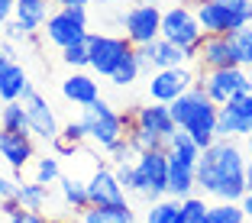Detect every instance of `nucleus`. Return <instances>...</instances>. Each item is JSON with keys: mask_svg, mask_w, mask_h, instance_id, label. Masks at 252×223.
<instances>
[{"mask_svg": "<svg viewBox=\"0 0 252 223\" xmlns=\"http://www.w3.org/2000/svg\"><path fill=\"white\" fill-rule=\"evenodd\" d=\"M197 188L220 201H243L246 188V152L233 139L217 136L197 159Z\"/></svg>", "mask_w": 252, "mask_h": 223, "instance_id": "nucleus-1", "label": "nucleus"}, {"mask_svg": "<svg viewBox=\"0 0 252 223\" xmlns=\"http://www.w3.org/2000/svg\"><path fill=\"white\" fill-rule=\"evenodd\" d=\"M168 110L175 117V123H178V129H185L200 149H207L217 139V104L204 94V88L197 81L178 100H171Z\"/></svg>", "mask_w": 252, "mask_h": 223, "instance_id": "nucleus-2", "label": "nucleus"}, {"mask_svg": "<svg viewBox=\"0 0 252 223\" xmlns=\"http://www.w3.org/2000/svg\"><path fill=\"white\" fill-rule=\"evenodd\" d=\"M204 36H230V32L252 26V3L246 0H207L194 10Z\"/></svg>", "mask_w": 252, "mask_h": 223, "instance_id": "nucleus-3", "label": "nucleus"}, {"mask_svg": "<svg viewBox=\"0 0 252 223\" xmlns=\"http://www.w3.org/2000/svg\"><path fill=\"white\" fill-rule=\"evenodd\" d=\"M81 127L88 133L91 142H97L100 149H110L113 142H120L126 136V123H123V113H117L107 100L97 97L94 104L81 107Z\"/></svg>", "mask_w": 252, "mask_h": 223, "instance_id": "nucleus-4", "label": "nucleus"}, {"mask_svg": "<svg viewBox=\"0 0 252 223\" xmlns=\"http://www.w3.org/2000/svg\"><path fill=\"white\" fill-rule=\"evenodd\" d=\"M42 32H45V39H49L52 45H59V49H68V45H74V42H84V39L91 36L84 3H71V7L52 10L49 20H45V26H42Z\"/></svg>", "mask_w": 252, "mask_h": 223, "instance_id": "nucleus-5", "label": "nucleus"}, {"mask_svg": "<svg viewBox=\"0 0 252 223\" xmlns=\"http://www.w3.org/2000/svg\"><path fill=\"white\" fill-rule=\"evenodd\" d=\"M162 39L168 42L181 45L188 52V59H197V49H200V39H204V30H200L197 16L188 3H178V7H171L162 13Z\"/></svg>", "mask_w": 252, "mask_h": 223, "instance_id": "nucleus-6", "label": "nucleus"}, {"mask_svg": "<svg viewBox=\"0 0 252 223\" xmlns=\"http://www.w3.org/2000/svg\"><path fill=\"white\" fill-rule=\"evenodd\" d=\"M136 194L162 201L168 194V152H139L136 156Z\"/></svg>", "mask_w": 252, "mask_h": 223, "instance_id": "nucleus-7", "label": "nucleus"}, {"mask_svg": "<svg viewBox=\"0 0 252 223\" xmlns=\"http://www.w3.org/2000/svg\"><path fill=\"white\" fill-rule=\"evenodd\" d=\"M197 84L204 88V94H207L217 107H223V104H230L233 97L249 94V71L239 68V65H233V68H214V71L200 74Z\"/></svg>", "mask_w": 252, "mask_h": 223, "instance_id": "nucleus-8", "label": "nucleus"}, {"mask_svg": "<svg viewBox=\"0 0 252 223\" xmlns=\"http://www.w3.org/2000/svg\"><path fill=\"white\" fill-rule=\"evenodd\" d=\"M88 52H91V65H88L91 71L100 74V78H110L120 62L133 52V42L126 36H100V32H91Z\"/></svg>", "mask_w": 252, "mask_h": 223, "instance_id": "nucleus-9", "label": "nucleus"}, {"mask_svg": "<svg viewBox=\"0 0 252 223\" xmlns=\"http://www.w3.org/2000/svg\"><path fill=\"white\" fill-rule=\"evenodd\" d=\"M123 30H126V39L133 45L156 42L158 32H162V10H158L156 3H136V7L123 16Z\"/></svg>", "mask_w": 252, "mask_h": 223, "instance_id": "nucleus-10", "label": "nucleus"}, {"mask_svg": "<svg viewBox=\"0 0 252 223\" xmlns=\"http://www.w3.org/2000/svg\"><path fill=\"white\" fill-rule=\"evenodd\" d=\"M191 84H194V74L188 71L185 65H178V68H158V71H152L149 94H152V100H158V104H171V100H178Z\"/></svg>", "mask_w": 252, "mask_h": 223, "instance_id": "nucleus-11", "label": "nucleus"}, {"mask_svg": "<svg viewBox=\"0 0 252 223\" xmlns=\"http://www.w3.org/2000/svg\"><path fill=\"white\" fill-rule=\"evenodd\" d=\"M88 201L91 207H123L126 204V191L117 181L113 168H94L88 181Z\"/></svg>", "mask_w": 252, "mask_h": 223, "instance_id": "nucleus-12", "label": "nucleus"}, {"mask_svg": "<svg viewBox=\"0 0 252 223\" xmlns=\"http://www.w3.org/2000/svg\"><path fill=\"white\" fill-rule=\"evenodd\" d=\"M23 107H26V117H30V133L32 136H39V139H45V142H52L55 136H59L62 127H59V120H55L52 107L45 104L32 88L23 94Z\"/></svg>", "mask_w": 252, "mask_h": 223, "instance_id": "nucleus-13", "label": "nucleus"}, {"mask_svg": "<svg viewBox=\"0 0 252 223\" xmlns=\"http://www.w3.org/2000/svg\"><path fill=\"white\" fill-rule=\"evenodd\" d=\"M0 156L7 159V165L13 168L16 181L23 178V168L36 159V146H32L30 133H10V129H0Z\"/></svg>", "mask_w": 252, "mask_h": 223, "instance_id": "nucleus-14", "label": "nucleus"}, {"mask_svg": "<svg viewBox=\"0 0 252 223\" xmlns=\"http://www.w3.org/2000/svg\"><path fill=\"white\" fill-rule=\"evenodd\" d=\"M197 62L204 71H214V68H233L236 65V55H233L230 36H204L197 49Z\"/></svg>", "mask_w": 252, "mask_h": 223, "instance_id": "nucleus-15", "label": "nucleus"}, {"mask_svg": "<svg viewBox=\"0 0 252 223\" xmlns=\"http://www.w3.org/2000/svg\"><path fill=\"white\" fill-rule=\"evenodd\" d=\"M194 188H197V165L168 152V197L185 201L194 194Z\"/></svg>", "mask_w": 252, "mask_h": 223, "instance_id": "nucleus-16", "label": "nucleus"}, {"mask_svg": "<svg viewBox=\"0 0 252 223\" xmlns=\"http://www.w3.org/2000/svg\"><path fill=\"white\" fill-rule=\"evenodd\" d=\"M133 123L142 127V129H149V133H158L162 139H168V136L178 129V123H175V117H171L168 104H158V100H152L149 107L133 110Z\"/></svg>", "mask_w": 252, "mask_h": 223, "instance_id": "nucleus-17", "label": "nucleus"}, {"mask_svg": "<svg viewBox=\"0 0 252 223\" xmlns=\"http://www.w3.org/2000/svg\"><path fill=\"white\" fill-rule=\"evenodd\" d=\"M13 20L23 26L26 36L39 32L49 20V0H16L13 3Z\"/></svg>", "mask_w": 252, "mask_h": 223, "instance_id": "nucleus-18", "label": "nucleus"}, {"mask_svg": "<svg viewBox=\"0 0 252 223\" xmlns=\"http://www.w3.org/2000/svg\"><path fill=\"white\" fill-rule=\"evenodd\" d=\"M62 94H65V100H71L74 107H88V104H94L97 97H100V91H97V81L91 78V74L74 71L71 78L62 81Z\"/></svg>", "mask_w": 252, "mask_h": 223, "instance_id": "nucleus-19", "label": "nucleus"}, {"mask_svg": "<svg viewBox=\"0 0 252 223\" xmlns=\"http://www.w3.org/2000/svg\"><path fill=\"white\" fill-rule=\"evenodd\" d=\"M30 78H26V71H23V65H16V62H7V65L0 68V100L3 104H10V100H23V94L30 91Z\"/></svg>", "mask_w": 252, "mask_h": 223, "instance_id": "nucleus-20", "label": "nucleus"}, {"mask_svg": "<svg viewBox=\"0 0 252 223\" xmlns=\"http://www.w3.org/2000/svg\"><path fill=\"white\" fill-rule=\"evenodd\" d=\"M146 52H149V59H152V71H158V68H178V65H188V62H191L181 45L168 42V39H162V36H158L156 42H149Z\"/></svg>", "mask_w": 252, "mask_h": 223, "instance_id": "nucleus-21", "label": "nucleus"}, {"mask_svg": "<svg viewBox=\"0 0 252 223\" xmlns=\"http://www.w3.org/2000/svg\"><path fill=\"white\" fill-rule=\"evenodd\" d=\"M217 136L220 139H233V136H252V123L236 110L233 104L217 107Z\"/></svg>", "mask_w": 252, "mask_h": 223, "instance_id": "nucleus-22", "label": "nucleus"}, {"mask_svg": "<svg viewBox=\"0 0 252 223\" xmlns=\"http://www.w3.org/2000/svg\"><path fill=\"white\" fill-rule=\"evenodd\" d=\"M10 197H16L23 204V210H42L49 204V188L39 185V181H16Z\"/></svg>", "mask_w": 252, "mask_h": 223, "instance_id": "nucleus-23", "label": "nucleus"}, {"mask_svg": "<svg viewBox=\"0 0 252 223\" xmlns=\"http://www.w3.org/2000/svg\"><path fill=\"white\" fill-rule=\"evenodd\" d=\"M59 188H62L65 204L74 210V214H84V210L91 207V201H88V181L74 178V175H62V178H59Z\"/></svg>", "mask_w": 252, "mask_h": 223, "instance_id": "nucleus-24", "label": "nucleus"}, {"mask_svg": "<svg viewBox=\"0 0 252 223\" xmlns=\"http://www.w3.org/2000/svg\"><path fill=\"white\" fill-rule=\"evenodd\" d=\"M84 139H88V133H84L81 120H78V123H68L65 129H59V136L52 139V149H55V156H74Z\"/></svg>", "mask_w": 252, "mask_h": 223, "instance_id": "nucleus-25", "label": "nucleus"}, {"mask_svg": "<svg viewBox=\"0 0 252 223\" xmlns=\"http://www.w3.org/2000/svg\"><path fill=\"white\" fill-rule=\"evenodd\" d=\"M0 129H10V133H30V117H26L23 100H10V104L0 107Z\"/></svg>", "mask_w": 252, "mask_h": 223, "instance_id": "nucleus-26", "label": "nucleus"}, {"mask_svg": "<svg viewBox=\"0 0 252 223\" xmlns=\"http://www.w3.org/2000/svg\"><path fill=\"white\" fill-rule=\"evenodd\" d=\"M84 223H133V210L129 204L123 207H88L81 214Z\"/></svg>", "mask_w": 252, "mask_h": 223, "instance_id": "nucleus-27", "label": "nucleus"}, {"mask_svg": "<svg viewBox=\"0 0 252 223\" xmlns=\"http://www.w3.org/2000/svg\"><path fill=\"white\" fill-rule=\"evenodd\" d=\"M207 223H246V210L239 201H220L207 207Z\"/></svg>", "mask_w": 252, "mask_h": 223, "instance_id": "nucleus-28", "label": "nucleus"}, {"mask_svg": "<svg viewBox=\"0 0 252 223\" xmlns=\"http://www.w3.org/2000/svg\"><path fill=\"white\" fill-rule=\"evenodd\" d=\"M230 45H233V55H236V65L252 68V26L230 32Z\"/></svg>", "mask_w": 252, "mask_h": 223, "instance_id": "nucleus-29", "label": "nucleus"}, {"mask_svg": "<svg viewBox=\"0 0 252 223\" xmlns=\"http://www.w3.org/2000/svg\"><path fill=\"white\" fill-rule=\"evenodd\" d=\"M207 207L210 204L204 197H185L181 201V210H178V220L175 223H207Z\"/></svg>", "mask_w": 252, "mask_h": 223, "instance_id": "nucleus-30", "label": "nucleus"}, {"mask_svg": "<svg viewBox=\"0 0 252 223\" xmlns=\"http://www.w3.org/2000/svg\"><path fill=\"white\" fill-rule=\"evenodd\" d=\"M178 210H181V201H175V197H168V201H152V207H149L146 214V223H175L178 220Z\"/></svg>", "mask_w": 252, "mask_h": 223, "instance_id": "nucleus-31", "label": "nucleus"}, {"mask_svg": "<svg viewBox=\"0 0 252 223\" xmlns=\"http://www.w3.org/2000/svg\"><path fill=\"white\" fill-rule=\"evenodd\" d=\"M139 74H142V71H139V62H136V45H133V52L126 55V59L117 65V71L110 74V81L120 84V88H126V84H133Z\"/></svg>", "mask_w": 252, "mask_h": 223, "instance_id": "nucleus-32", "label": "nucleus"}, {"mask_svg": "<svg viewBox=\"0 0 252 223\" xmlns=\"http://www.w3.org/2000/svg\"><path fill=\"white\" fill-rule=\"evenodd\" d=\"M62 178V165H59V159L55 156H45V159H36V178L32 181H39V185H55V181Z\"/></svg>", "mask_w": 252, "mask_h": 223, "instance_id": "nucleus-33", "label": "nucleus"}, {"mask_svg": "<svg viewBox=\"0 0 252 223\" xmlns=\"http://www.w3.org/2000/svg\"><path fill=\"white\" fill-rule=\"evenodd\" d=\"M62 59H65V65H71L74 71H84V68L91 65L88 39H84V42H74V45H68V49H62Z\"/></svg>", "mask_w": 252, "mask_h": 223, "instance_id": "nucleus-34", "label": "nucleus"}, {"mask_svg": "<svg viewBox=\"0 0 252 223\" xmlns=\"http://www.w3.org/2000/svg\"><path fill=\"white\" fill-rule=\"evenodd\" d=\"M107 152H110V156H113V162H117V165L136 162V156H139V152H136V149H133V142L126 139V136H123V139H120V142H113V146L107 149Z\"/></svg>", "mask_w": 252, "mask_h": 223, "instance_id": "nucleus-35", "label": "nucleus"}, {"mask_svg": "<svg viewBox=\"0 0 252 223\" xmlns=\"http://www.w3.org/2000/svg\"><path fill=\"white\" fill-rule=\"evenodd\" d=\"M117 181L123 185V191H136V162H126V165H117Z\"/></svg>", "mask_w": 252, "mask_h": 223, "instance_id": "nucleus-36", "label": "nucleus"}, {"mask_svg": "<svg viewBox=\"0 0 252 223\" xmlns=\"http://www.w3.org/2000/svg\"><path fill=\"white\" fill-rule=\"evenodd\" d=\"M7 223H49L42 217V210H16L13 217H7Z\"/></svg>", "mask_w": 252, "mask_h": 223, "instance_id": "nucleus-37", "label": "nucleus"}, {"mask_svg": "<svg viewBox=\"0 0 252 223\" xmlns=\"http://www.w3.org/2000/svg\"><path fill=\"white\" fill-rule=\"evenodd\" d=\"M230 104L236 107V110H239V113H243V117L252 123V91H249V94H243V97H233Z\"/></svg>", "mask_w": 252, "mask_h": 223, "instance_id": "nucleus-38", "label": "nucleus"}, {"mask_svg": "<svg viewBox=\"0 0 252 223\" xmlns=\"http://www.w3.org/2000/svg\"><path fill=\"white\" fill-rule=\"evenodd\" d=\"M13 3H16V0H0V26L10 23V16H13Z\"/></svg>", "mask_w": 252, "mask_h": 223, "instance_id": "nucleus-39", "label": "nucleus"}, {"mask_svg": "<svg viewBox=\"0 0 252 223\" xmlns=\"http://www.w3.org/2000/svg\"><path fill=\"white\" fill-rule=\"evenodd\" d=\"M13 59H16V55H13V45H10V42H0V68L7 65V62H13Z\"/></svg>", "mask_w": 252, "mask_h": 223, "instance_id": "nucleus-40", "label": "nucleus"}, {"mask_svg": "<svg viewBox=\"0 0 252 223\" xmlns=\"http://www.w3.org/2000/svg\"><path fill=\"white\" fill-rule=\"evenodd\" d=\"M3 26H7V36H10V39H20V36H26V32H23V26H20L16 20H13V23H3Z\"/></svg>", "mask_w": 252, "mask_h": 223, "instance_id": "nucleus-41", "label": "nucleus"}, {"mask_svg": "<svg viewBox=\"0 0 252 223\" xmlns=\"http://www.w3.org/2000/svg\"><path fill=\"white\" fill-rule=\"evenodd\" d=\"M13 185H16V181H10V178L0 175V197H10V194H13Z\"/></svg>", "mask_w": 252, "mask_h": 223, "instance_id": "nucleus-42", "label": "nucleus"}, {"mask_svg": "<svg viewBox=\"0 0 252 223\" xmlns=\"http://www.w3.org/2000/svg\"><path fill=\"white\" fill-rule=\"evenodd\" d=\"M239 204H243V210H246V217H252V188H249V191H246V194H243V201H239Z\"/></svg>", "mask_w": 252, "mask_h": 223, "instance_id": "nucleus-43", "label": "nucleus"}, {"mask_svg": "<svg viewBox=\"0 0 252 223\" xmlns=\"http://www.w3.org/2000/svg\"><path fill=\"white\" fill-rule=\"evenodd\" d=\"M246 188H252V152L246 159Z\"/></svg>", "mask_w": 252, "mask_h": 223, "instance_id": "nucleus-44", "label": "nucleus"}, {"mask_svg": "<svg viewBox=\"0 0 252 223\" xmlns=\"http://www.w3.org/2000/svg\"><path fill=\"white\" fill-rule=\"evenodd\" d=\"M52 3H59V7H71V3H91V0H52Z\"/></svg>", "mask_w": 252, "mask_h": 223, "instance_id": "nucleus-45", "label": "nucleus"}, {"mask_svg": "<svg viewBox=\"0 0 252 223\" xmlns=\"http://www.w3.org/2000/svg\"><path fill=\"white\" fill-rule=\"evenodd\" d=\"M185 3H188V7H191V10H197L200 3H207V0H185Z\"/></svg>", "mask_w": 252, "mask_h": 223, "instance_id": "nucleus-46", "label": "nucleus"}, {"mask_svg": "<svg viewBox=\"0 0 252 223\" xmlns=\"http://www.w3.org/2000/svg\"><path fill=\"white\" fill-rule=\"evenodd\" d=\"M49 223H71V220H62V217H49Z\"/></svg>", "mask_w": 252, "mask_h": 223, "instance_id": "nucleus-47", "label": "nucleus"}, {"mask_svg": "<svg viewBox=\"0 0 252 223\" xmlns=\"http://www.w3.org/2000/svg\"><path fill=\"white\" fill-rule=\"evenodd\" d=\"M249 91H252V71H249Z\"/></svg>", "mask_w": 252, "mask_h": 223, "instance_id": "nucleus-48", "label": "nucleus"}, {"mask_svg": "<svg viewBox=\"0 0 252 223\" xmlns=\"http://www.w3.org/2000/svg\"><path fill=\"white\" fill-rule=\"evenodd\" d=\"M139 3H156V0H139Z\"/></svg>", "mask_w": 252, "mask_h": 223, "instance_id": "nucleus-49", "label": "nucleus"}, {"mask_svg": "<svg viewBox=\"0 0 252 223\" xmlns=\"http://www.w3.org/2000/svg\"><path fill=\"white\" fill-rule=\"evenodd\" d=\"M246 3H252V0H246Z\"/></svg>", "mask_w": 252, "mask_h": 223, "instance_id": "nucleus-50", "label": "nucleus"}]
</instances>
